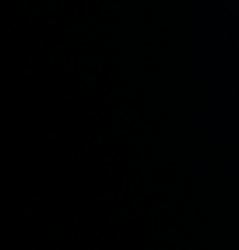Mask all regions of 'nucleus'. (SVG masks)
I'll return each mask as SVG.
<instances>
[]
</instances>
